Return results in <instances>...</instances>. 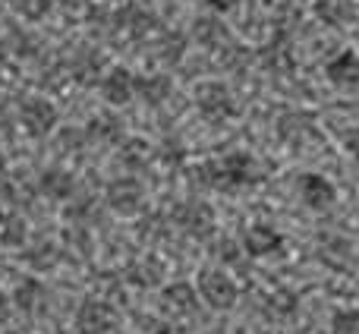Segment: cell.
Listing matches in <instances>:
<instances>
[{"label": "cell", "mask_w": 359, "mask_h": 334, "mask_svg": "<svg viewBox=\"0 0 359 334\" xmlns=\"http://www.w3.org/2000/svg\"><path fill=\"white\" fill-rule=\"evenodd\" d=\"M192 38H196L202 48H211V51H217V48H224V44H230L227 29H224V22H217L215 16L196 19V25H192Z\"/></svg>", "instance_id": "cell-20"}, {"label": "cell", "mask_w": 359, "mask_h": 334, "mask_svg": "<svg viewBox=\"0 0 359 334\" xmlns=\"http://www.w3.org/2000/svg\"><path fill=\"white\" fill-rule=\"evenodd\" d=\"M196 180L208 189H221V192H240L249 189L262 180V167L249 152H230L224 158H211L192 167Z\"/></svg>", "instance_id": "cell-1"}, {"label": "cell", "mask_w": 359, "mask_h": 334, "mask_svg": "<svg viewBox=\"0 0 359 334\" xmlns=\"http://www.w3.org/2000/svg\"><path fill=\"white\" fill-rule=\"evenodd\" d=\"M170 221L177 224L183 234H189L192 240H208L217 227V218H215V208L208 202H198V199H186L174 208Z\"/></svg>", "instance_id": "cell-2"}, {"label": "cell", "mask_w": 359, "mask_h": 334, "mask_svg": "<svg viewBox=\"0 0 359 334\" xmlns=\"http://www.w3.org/2000/svg\"><path fill=\"white\" fill-rule=\"evenodd\" d=\"M316 253H318V259L331 268V272H350L353 262H356L353 243H350L344 234H325L322 240H318Z\"/></svg>", "instance_id": "cell-10"}, {"label": "cell", "mask_w": 359, "mask_h": 334, "mask_svg": "<svg viewBox=\"0 0 359 334\" xmlns=\"http://www.w3.org/2000/svg\"><path fill=\"white\" fill-rule=\"evenodd\" d=\"M10 312H13V297H6V293H0V325L10 319Z\"/></svg>", "instance_id": "cell-34"}, {"label": "cell", "mask_w": 359, "mask_h": 334, "mask_svg": "<svg viewBox=\"0 0 359 334\" xmlns=\"http://www.w3.org/2000/svg\"><path fill=\"white\" fill-rule=\"evenodd\" d=\"M13 10L25 19H41L50 10V0H10Z\"/></svg>", "instance_id": "cell-30"}, {"label": "cell", "mask_w": 359, "mask_h": 334, "mask_svg": "<svg viewBox=\"0 0 359 334\" xmlns=\"http://www.w3.org/2000/svg\"><path fill=\"white\" fill-rule=\"evenodd\" d=\"M198 297L205 300V306L215 312H227L233 309L236 297H240V290H236L233 278L224 272H217V268H205L202 274H198Z\"/></svg>", "instance_id": "cell-4"}, {"label": "cell", "mask_w": 359, "mask_h": 334, "mask_svg": "<svg viewBox=\"0 0 359 334\" xmlns=\"http://www.w3.org/2000/svg\"><path fill=\"white\" fill-rule=\"evenodd\" d=\"M114 22H117V29H123L126 35L142 38V35H149V32H151L155 16H151L145 6H139V4H126V6H120V10H117Z\"/></svg>", "instance_id": "cell-16"}, {"label": "cell", "mask_w": 359, "mask_h": 334, "mask_svg": "<svg viewBox=\"0 0 359 334\" xmlns=\"http://www.w3.org/2000/svg\"><path fill=\"white\" fill-rule=\"evenodd\" d=\"M117 322V309H114L107 300H98V297H88L79 303L76 309V331L79 334H107Z\"/></svg>", "instance_id": "cell-6"}, {"label": "cell", "mask_w": 359, "mask_h": 334, "mask_svg": "<svg viewBox=\"0 0 359 334\" xmlns=\"http://www.w3.org/2000/svg\"><path fill=\"white\" fill-rule=\"evenodd\" d=\"M38 189H41V196L50 199V202H67L76 192V180H73V173L63 171V167H50V171L41 173Z\"/></svg>", "instance_id": "cell-15"}, {"label": "cell", "mask_w": 359, "mask_h": 334, "mask_svg": "<svg viewBox=\"0 0 359 334\" xmlns=\"http://www.w3.org/2000/svg\"><path fill=\"white\" fill-rule=\"evenodd\" d=\"M341 142H344V149H347L350 155L359 158V126H350V130L341 136Z\"/></svg>", "instance_id": "cell-33"}, {"label": "cell", "mask_w": 359, "mask_h": 334, "mask_svg": "<svg viewBox=\"0 0 359 334\" xmlns=\"http://www.w3.org/2000/svg\"><path fill=\"white\" fill-rule=\"evenodd\" d=\"M161 297H164V306H168L170 312H177V316H189V312L196 309L198 293L192 290V284H186V281H174V284H168L161 290Z\"/></svg>", "instance_id": "cell-19"}, {"label": "cell", "mask_w": 359, "mask_h": 334, "mask_svg": "<svg viewBox=\"0 0 359 334\" xmlns=\"http://www.w3.org/2000/svg\"><path fill=\"white\" fill-rule=\"evenodd\" d=\"M316 16L331 29H347L356 19L353 0H316Z\"/></svg>", "instance_id": "cell-17"}, {"label": "cell", "mask_w": 359, "mask_h": 334, "mask_svg": "<svg viewBox=\"0 0 359 334\" xmlns=\"http://www.w3.org/2000/svg\"><path fill=\"white\" fill-rule=\"evenodd\" d=\"M151 334H174V331H170V328H155Z\"/></svg>", "instance_id": "cell-36"}, {"label": "cell", "mask_w": 359, "mask_h": 334, "mask_svg": "<svg viewBox=\"0 0 359 334\" xmlns=\"http://www.w3.org/2000/svg\"><path fill=\"white\" fill-rule=\"evenodd\" d=\"M101 98L107 101V105H130L133 95H136V76L130 73L126 67H114L107 69L104 76H101Z\"/></svg>", "instance_id": "cell-11"}, {"label": "cell", "mask_w": 359, "mask_h": 334, "mask_svg": "<svg viewBox=\"0 0 359 334\" xmlns=\"http://www.w3.org/2000/svg\"><path fill=\"white\" fill-rule=\"evenodd\" d=\"M205 4H208L211 10H217V13H227V10H233L236 6V0H205Z\"/></svg>", "instance_id": "cell-35"}, {"label": "cell", "mask_w": 359, "mask_h": 334, "mask_svg": "<svg viewBox=\"0 0 359 334\" xmlns=\"http://www.w3.org/2000/svg\"><path fill=\"white\" fill-rule=\"evenodd\" d=\"M13 306L19 312H25V316H38L48 306V287L38 278H22L16 284V290H13Z\"/></svg>", "instance_id": "cell-13"}, {"label": "cell", "mask_w": 359, "mask_h": 334, "mask_svg": "<svg viewBox=\"0 0 359 334\" xmlns=\"http://www.w3.org/2000/svg\"><path fill=\"white\" fill-rule=\"evenodd\" d=\"M196 111L208 123H224V120L236 117V101L224 82H202L196 88Z\"/></svg>", "instance_id": "cell-3"}, {"label": "cell", "mask_w": 359, "mask_h": 334, "mask_svg": "<svg viewBox=\"0 0 359 334\" xmlns=\"http://www.w3.org/2000/svg\"><path fill=\"white\" fill-rule=\"evenodd\" d=\"M60 259H63L60 246H57V243H50V240L35 243V246L25 253V262H29V268H35V272H50V268L60 265Z\"/></svg>", "instance_id": "cell-23"}, {"label": "cell", "mask_w": 359, "mask_h": 334, "mask_svg": "<svg viewBox=\"0 0 359 334\" xmlns=\"http://www.w3.org/2000/svg\"><path fill=\"white\" fill-rule=\"evenodd\" d=\"M98 69H101V57L98 54H92V51H82L79 54V60L73 63V76L79 82H88V76H98Z\"/></svg>", "instance_id": "cell-29"}, {"label": "cell", "mask_w": 359, "mask_h": 334, "mask_svg": "<svg viewBox=\"0 0 359 334\" xmlns=\"http://www.w3.org/2000/svg\"><path fill=\"white\" fill-rule=\"evenodd\" d=\"M57 117H60V114H57L54 101H48V98H25L22 105H19V123L35 139L48 136L57 126Z\"/></svg>", "instance_id": "cell-9"}, {"label": "cell", "mask_w": 359, "mask_h": 334, "mask_svg": "<svg viewBox=\"0 0 359 334\" xmlns=\"http://www.w3.org/2000/svg\"><path fill=\"white\" fill-rule=\"evenodd\" d=\"M25 236H29V227H25L22 218L16 211H0V243L4 246H22Z\"/></svg>", "instance_id": "cell-24"}, {"label": "cell", "mask_w": 359, "mask_h": 334, "mask_svg": "<svg viewBox=\"0 0 359 334\" xmlns=\"http://www.w3.org/2000/svg\"><path fill=\"white\" fill-rule=\"evenodd\" d=\"M88 139H107V142H114V139H120V120L114 117H95L92 123H88Z\"/></svg>", "instance_id": "cell-28"}, {"label": "cell", "mask_w": 359, "mask_h": 334, "mask_svg": "<svg viewBox=\"0 0 359 334\" xmlns=\"http://www.w3.org/2000/svg\"><path fill=\"white\" fill-rule=\"evenodd\" d=\"M262 67L271 69V73H290L297 63H293V54L287 51V35L280 32L265 51H262Z\"/></svg>", "instance_id": "cell-21"}, {"label": "cell", "mask_w": 359, "mask_h": 334, "mask_svg": "<svg viewBox=\"0 0 359 334\" xmlns=\"http://www.w3.org/2000/svg\"><path fill=\"white\" fill-rule=\"evenodd\" d=\"M243 249L249 259H268V255H280L284 253V234L274 224H249L243 234Z\"/></svg>", "instance_id": "cell-8"}, {"label": "cell", "mask_w": 359, "mask_h": 334, "mask_svg": "<svg viewBox=\"0 0 359 334\" xmlns=\"http://www.w3.org/2000/svg\"><path fill=\"white\" fill-rule=\"evenodd\" d=\"M259 4H271V0H259Z\"/></svg>", "instance_id": "cell-37"}, {"label": "cell", "mask_w": 359, "mask_h": 334, "mask_svg": "<svg viewBox=\"0 0 359 334\" xmlns=\"http://www.w3.org/2000/svg\"><path fill=\"white\" fill-rule=\"evenodd\" d=\"M297 196L309 211H328L337 202V186L331 183L325 173H299L297 180Z\"/></svg>", "instance_id": "cell-7"}, {"label": "cell", "mask_w": 359, "mask_h": 334, "mask_svg": "<svg viewBox=\"0 0 359 334\" xmlns=\"http://www.w3.org/2000/svg\"><path fill=\"white\" fill-rule=\"evenodd\" d=\"M183 48H186V38L180 32H168V38H161V44H158V60L180 63L183 60Z\"/></svg>", "instance_id": "cell-27"}, {"label": "cell", "mask_w": 359, "mask_h": 334, "mask_svg": "<svg viewBox=\"0 0 359 334\" xmlns=\"http://www.w3.org/2000/svg\"><path fill=\"white\" fill-rule=\"evenodd\" d=\"M316 120L309 117V114H303V111H287V114H280L278 117V136L284 139L287 145H303L306 139H312L316 136Z\"/></svg>", "instance_id": "cell-14"}, {"label": "cell", "mask_w": 359, "mask_h": 334, "mask_svg": "<svg viewBox=\"0 0 359 334\" xmlns=\"http://www.w3.org/2000/svg\"><path fill=\"white\" fill-rule=\"evenodd\" d=\"M183 158H186V149L180 142H164L161 145V161L164 164H183Z\"/></svg>", "instance_id": "cell-32"}, {"label": "cell", "mask_w": 359, "mask_h": 334, "mask_svg": "<svg viewBox=\"0 0 359 334\" xmlns=\"http://www.w3.org/2000/svg\"><path fill=\"white\" fill-rule=\"evenodd\" d=\"M170 92H174V82H170L168 73H149V76H139L136 79V95L151 107L168 101Z\"/></svg>", "instance_id": "cell-18"}, {"label": "cell", "mask_w": 359, "mask_h": 334, "mask_svg": "<svg viewBox=\"0 0 359 334\" xmlns=\"http://www.w3.org/2000/svg\"><path fill=\"white\" fill-rule=\"evenodd\" d=\"M331 334H359V309L356 306L334 309V316H331Z\"/></svg>", "instance_id": "cell-26"}, {"label": "cell", "mask_w": 359, "mask_h": 334, "mask_svg": "<svg viewBox=\"0 0 359 334\" xmlns=\"http://www.w3.org/2000/svg\"><path fill=\"white\" fill-rule=\"evenodd\" d=\"M104 202H107V208L117 211V215L133 218V215H139V211H142L145 189H142V183H139L136 177H117V180H111V183H107Z\"/></svg>", "instance_id": "cell-5"}, {"label": "cell", "mask_w": 359, "mask_h": 334, "mask_svg": "<svg viewBox=\"0 0 359 334\" xmlns=\"http://www.w3.org/2000/svg\"><path fill=\"white\" fill-rule=\"evenodd\" d=\"M243 243L236 240H221L217 243V255H221V262H227V265H240L243 262Z\"/></svg>", "instance_id": "cell-31"}, {"label": "cell", "mask_w": 359, "mask_h": 334, "mask_svg": "<svg viewBox=\"0 0 359 334\" xmlns=\"http://www.w3.org/2000/svg\"><path fill=\"white\" fill-rule=\"evenodd\" d=\"M151 158V145L142 142V139H126L123 142V152H120V164L126 171H142Z\"/></svg>", "instance_id": "cell-25"}, {"label": "cell", "mask_w": 359, "mask_h": 334, "mask_svg": "<svg viewBox=\"0 0 359 334\" xmlns=\"http://www.w3.org/2000/svg\"><path fill=\"white\" fill-rule=\"evenodd\" d=\"M325 76L331 86L337 88H353L359 86V54L356 51H341L325 63Z\"/></svg>", "instance_id": "cell-12"}, {"label": "cell", "mask_w": 359, "mask_h": 334, "mask_svg": "<svg viewBox=\"0 0 359 334\" xmlns=\"http://www.w3.org/2000/svg\"><path fill=\"white\" fill-rule=\"evenodd\" d=\"M297 309H299V297L293 290H287V287H278V290H271L265 297V316H271V319H293L297 316Z\"/></svg>", "instance_id": "cell-22"}, {"label": "cell", "mask_w": 359, "mask_h": 334, "mask_svg": "<svg viewBox=\"0 0 359 334\" xmlns=\"http://www.w3.org/2000/svg\"><path fill=\"white\" fill-rule=\"evenodd\" d=\"M233 334H246V331H233Z\"/></svg>", "instance_id": "cell-38"}]
</instances>
